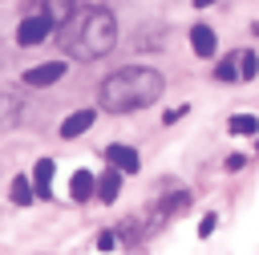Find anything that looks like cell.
<instances>
[{
	"label": "cell",
	"instance_id": "8",
	"mask_svg": "<svg viewBox=\"0 0 259 255\" xmlns=\"http://www.w3.org/2000/svg\"><path fill=\"white\" fill-rule=\"evenodd\" d=\"M93 117H97L93 109H77V113H69V117L61 121V138H65V142H73V138H81V134H85V130L93 125Z\"/></svg>",
	"mask_w": 259,
	"mask_h": 255
},
{
	"label": "cell",
	"instance_id": "1",
	"mask_svg": "<svg viewBox=\"0 0 259 255\" xmlns=\"http://www.w3.org/2000/svg\"><path fill=\"white\" fill-rule=\"evenodd\" d=\"M162 73L150 69V65H125L117 73H109L97 89V105L105 113H134V109H146L162 97Z\"/></svg>",
	"mask_w": 259,
	"mask_h": 255
},
{
	"label": "cell",
	"instance_id": "14",
	"mask_svg": "<svg viewBox=\"0 0 259 255\" xmlns=\"http://www.w3.org/2000/svg\"><path fill=\"white\" fill-rule=\"evenodd\" d=\"M16 121H20V97L0 93V130H12Z\"/></svg>",
	"mask_w": 259,
	"mask_h": 255
},
{
	"label": "cell",
	"instance_id": "12",
	"mask_svg": "<svg viewBox=\"0 0 259 255\" xmlns=\"http://www.w3.org/2000/svg\"><path fill=\"white\" fill-rule=\"evenodd\" d=\"M117 194H121V170L109 166V170L97 178V198H101V202H113Z\"/></svg>",
	"mask_w": 259,
	"mask_h": 255
},
{
	"label": "cell",
	"instance_id": "10",
	"mask_svg": "<svg viewBox=\"0 0 259 255\" xmlns=\"http://www.w3.org/2000/svg\"><path fill=\"white\" fill-rule=\"evenodd\" d=\"M73 12H77V0H45V8H40V16H45L53 28H61Z\"/></svg>",
	"mask_w": 259,
	"mask_h": 255
},
{
	"label": "cell",
	"instance_id": "13",
	"mask_svg": "<svg viewBox=\"0 0 259 255\" xmlns=\"http://www.w3.org/2000/svg\"><path fill=\"white\" fill-rule=\"evenodd\" d=\"M190 45H194L198 57H214V45H219V40H214V32H210L206 24H194V28H190Z\"/></svg>",
	"mask_w": 259,
	"mask_h": 255
},
{
	"label": "cell",
	"instance_id": "15",
	"mask_svg": "<svg viewBox=\"0 0 259 255\" xmlns=\"http://www.w3.org/2000/svg\"><path fill=\"white\" fill-rule=\"evenodd\" d=\"M227 125H231V134H259V117L255 113H235Z\"/></svg>",
	"mask_w": 259,
	"mask_h": 255
},
{
	"label": "cell",
	"instance_id": "18",
	"mask_svg": "<svg viewBox=\"0 0 259 255\" xmlns=\"http://www.w3.org/2000/svg\"><path fill=\"white\" fill-rule=\"evenodd\" d=\"M243 166H247L243 154H231V158H227V170H243Z\"/></svg>",
	"mask_w": 259,
	"mask_h": 255
},
{
	"label": "cell",
	"instance_id": "5",
	"mask_svg": "<svg viewBox=\"0 0 259 255\" xmlns=\"http://www.w3.org/2000/svg\"><path fill=\"white\" fill-rule=\"evenodd\" d=\"M61 77H65V61H45V65H36V69H24V85H32V89L53 85V81H61Z\"/></svg>",
	"mask_w": 259,
	"mask_h": 255
},
{
	"label": "cell",
	"instance_id": "11",
	"mask_svg": "<svg viewBox=\"0 0 259 255\" xmlns=\"http://www.w3.org/2000/svg\"><path fill=\"white\" fill-rule=\"evenodd\" d=\"M69 194H73L77 202H85V198H93V194H97V178H93L89 170H77V174L69 178Z\"/></svg>",
	"mask_w": 259,
	"mask_h": 255
},
{
	"label": "cell",
	"instance_id": "21",
	"mask_svg": "<svg viewBox=\"0 0 259 255\" xmlns=\"http://www.w3.org/2000/svg\"><path fill=\"white\" fill-rule=\"evenodd\" d=\"M255 150H259V146H255Z\"/></svg>",
	"mask_w": 259,
	"mask_h": 255
},
{
	"label": "cell",
	"instance_id": "3",
	"mask_svg": "<svg viewBox=\"0 0 259 255\" xmlns=\"http://www.w3.org/2000/svg\"><path fill=\"white\" fill-rule=\"evenodd\" d=\"M255 73H259V57H255L251 49H235V53L214 69L219 81H251Z\"/></svg>",
	"mask_w": 259,
	"mask_h": 255
},
{
	"label": "cell",
	"instance_id": "17",
	"mask_svg": "<svg viewBox=\"0 0 259 255\" xmlns=\"http://www.w3.org/2000/svg\"><path fill=\"white\" fill-rule=\"evenodd\" d=\"M97 247H101V251H113V247H117V235H113V231H101V235H97Z\"/></svg>",
	"mask_w": 259,
	"mask_h": 255
},
{
	"label": "cell",
	"instance_id": "4",
	"mask_svg": "<svg viewBox=\"0 0 259 255\" xmlns=\"http://www.w3.org/2000/svg\"><path fill=\"white\" fill-rule=\"evenodd\" d=\"M49 32H53V24H49L45 16H24V20H20V28H16V45L32 49V45H40Z\"/></svg>",
	"mask_w": 259,
	"mask_h": 255
},
{
	"label": "cell",
	"instance_id": "7",
	"mask_svg": "<svg viewBox=\"0 0 259 255\" xmlns=\"http://www.w3.org/2000/svg\"><path fill=\"white\" fill-rule=\"evenodd\" d=\"M105 162H109L113 170H121V174H134V170L142 166V158H138L134 146H109V150H105Z\"/></svg>",
	"mask_w": 259,
	"mask_h": 255
},
{
	"label": "cell",
	"instance_id": "16",
	"mask_svg": "<svg viewBox=\"0 0 259 255\" xmlns=\"http://www.w3.org/2000/svg\"><path fill=\"white\" fill-rule=\"evenodd\" d=\"M32 198H36V194H32V182H28V178H16V182H12V202H16V206H28Z\"/></svg>",
	"mask_w": 259,
	"mask_h": 255
},
{
	"label": "cell",
	"instance_id": "9",
	"mask_svg": "<svg viewBox=\"0 0 259 255\" xmlns=\"http://www.w3.org/2000/svg\"><path fill=\"white\" fill-rule=\"evenodd\" d=\"M53 158H40L36 166H32V194L36 198H49V190H53Z\"/></svg>",
	"mask_w": 259,
	"mask_h": 255
},
{
	"label": "cell",
	"instance_id": "19",
	"mask_svg": "<svg viewBox=\"0 0 259 255\" xmlns=\"http://www.w3.org/2000/svg\"><path fill=\"white\" fill-rule=\"evenodd\" d=\"M210 231H214V215H206V219H202V227H198V235H202V239H206V235H210Z\"/></svg>",
	"mask_w": 259,
	"mask_h": 255
},
{
	"label": "cell",
	"instance_id": "20",
	"mask_svg": "<svg viewBox=\"0 0 259 255\" xmlns=\"http://www.w3.org/2000/svg\"><path fill=\"white\" fill-rule=\"evenodd\" d=\"M194 4H198V8H210V4H214V0H194Z\"/></svg>",
	"mask_w": 259,
	"mask_h": 255
},
{
	"label": "cell",
	"instance_id": "6",
	"mask_svg": "<svg viewBox=\"0 0 259 255\" xmlns=\"http://www.w3.org/2000/svg\"><path fill=\"white\" fill-rule=\"evenodd\" d=\"M186 206H190V194H186V190H178V194H166V198H162V202L154 206V215H150V223L158 227V223H166V219H174V215H182Z\"/></svg>",
	"mask_w": 259,
	"mask_h": 255
},
{
	"label": "cell",
	"instance_id": "2",
	"mask_svg": "<svg viewBox=\"0 0 259 255\" xmlns=\"http://www.w3.org/2000/svg\"><path fill=\"white\" fill-rule=\"evenodd\" d=\"M61 49L69 57H81V61H101L105 53H113L117 45V20L109 8L93 4V8H81L73 12L65 24H61Z\"/></svg>",
	"mask_w": 259,
	"mask_h": 255
}]
</instances>
